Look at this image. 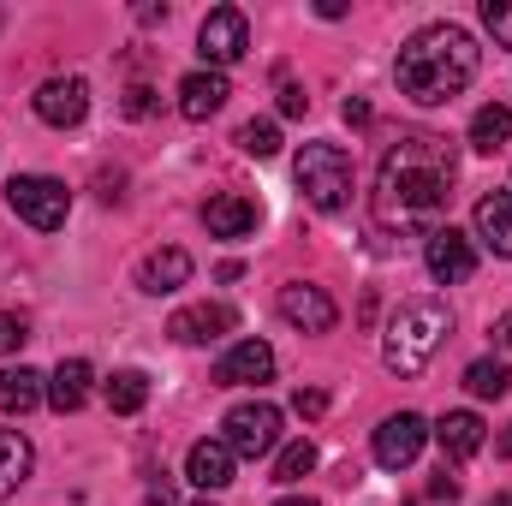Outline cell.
Segmentation results:
<instances>
[{"label":"cell","mask_w":512,"mask_h":506,"mask_svg":"<svg viewBox=\"0 0 512 506\" xmlns=\"http://www.w3.org/2000/svg\"><path fill=\"white\" fill-rule=\"evenodd\" d=\"M447 334H453V310H447V298H405V304L393 310L387 334H382V364L399 381L423 376Z\"/></svg>","instance_id":"obj_3"},{"label":"cell","mask_w":512,"mask_h":506,"mask_svg":"<svg viewBox=\"0 0 512 506\" xmlns=\"http://www.w3.org/2000/svg\"><path fill=\"white\" fill-rule=\"evenodd\" d=\"M489 334H495V346H501V352H512V310H507V316H495V328H489Z\"/></svg>","instance_id":"obj_35"},{"label":"cell","mask_w":512,"mask_h":506,"mask_svg":"<svg viewBox=\"0 0 512 506\" xmlns=\"http://www.w3.org/2000/svg\"><path fill=\"white\" fill-rule=\"evenodd\" d=\"M239 149L256 155V161L280 155V126H274V120H251V126H239Z\"/></svg>","instance_id":"obj_27"},{"label":"cell","mask_w":512,"mask_h":506,"mask_svg":"<svg viewBox=\"0 0 512 506\" xmlns=\"http://www.w3.org/2000/svg\"><path fill=\"white\" fill-rule=\"evenodd\" d=\"M310 471H316V447H310V441L280 447V459H274V483H304Z\"/></svg>","instance_id":"obj_26"},{"label":"cell","mask_w":512,"mask_h":506,"mask_svg":"<svg viewBox=\"0 0 512 506\" xmlns=\"http://www.w3.org/2000/svg\"><path fill=\"white\" fill-rule=\"evenodd\" d=\"M245 48H251V24H245V12H239V6H215V12L203 18V30H197V54H203V66L221 72V66L245 60Z\"/></svg>","instance_id":"obj_7"},{"label":"cell","mask_w":512,"mask_h":506,"mask_svg":"<svg viewBox=\"0 0 512 506\" xmlns=\"http://www.w3.org/2000/svg\"><path fill=\"white\" fill-rule=\"evenodd\" d=\"M191 280V251H179V245H167V251H149L137 262V292H149V298H161V292H179Z\"/></svg>","instance_id":"obj_18"},{"label":"cell","mask_w":512,"mask_h":506,"mask_svg":"<svg viewBox=\"0 0 512 506\" xmlns=\"http://www.w3.org/2000/svg\"><path fill=\"white\" fill-rule=\"evenodd\" d=\"M149 108H155V102H149V90H143V84H137V90H126V114H131V120H143Z\"/></svg>","instance_id":"obj_33"},{"label":"cell","mask_w":512,"mask_h":506,"mask_svg":"<svg viewBox=\"0 0 512 506\" xmlns=\"http://www.w3.org/2000/svg\"><path fill=\"white\" fill-rule=\"evenodd\" d=\"M280 322H292L298 334H328V328L340 322V304H334L322 286L292 280V286H280Z\"/></svg>","instance_id":"obj_11"},{"label":"cell","mask_w":512,"mask_h":506,"mask_svg":"<svg viewBox=\"0 0 512 506\" xmlns=\"http://www.w3.org/2000/svg\"><path fill=\"white\" fill-rule=\"evenodd\" d=\"M102 399H108L114 417H137L149 405V376L143 370H114V376L102 381Z\"/></svg>","instance_id":"obj_24"},{"label":"cell","mask_w":512,"mask_h":506,"mask_svg":"<svg viewBox=\"0 0 512 506\" xmlns=\"http://www.w3.org/2000/svg\"><path fill=\"white\" fill-rule=\"evenodd\" d=\"M495 453H501V459H512V423L501 429V435H495Z\"/></svg>","instance_id":"obj_37"},{"label":"cell","mask_w":512,"mask_h":506,"mask_svg":"<svg viewBox=\"0 0 512 506\" xmlns=\"http://www.w3.org/2000/svg\"><path fill=\"white\" fill-rule=\"evenodd\" d=\"M30 108H36L42 126H54V131L84 126V114H90V84H84V78H48V84L30 96Z\"/></svg>","instance_id":"obj_9"},{"label":"cell","mask_w":512,"mask_h":506,"mask_svg":"<svg viewBox=\"0 0 512 506\" xmlns=\"http://www.w3.org/2000/svg\"><path fill=\"white\" fill-rule=\"evenodd\" d=\"M304 108H310V96H304L298 84H280V114H286V120H298Z\"/></svg>","instance_id":"obj_31"},{"label":"cell","mask_w":512,"mask_h":506,"mask_svg":"<svg viewBox=\"0 0 512 506\" xmlns=\"http://www.w3.org/2000/svg\"><path fill=\"white\" fill-rule=\"evenodd\" d=\"M489 506H512V495H495V501H489Z\"/></svg>","instance_id":"obj_39"},{"label":"cell","mask_w":512,"mask_h":506,"mask_svg":"<svg viewBox=\"0 0 512 506\" xmlns=\"http://www.w3.org/2000/svg\"><path fill=\"white\" fill-rule=\"evenodd\" d=\"M507 143H512V108L507 102H489V108L471 114V149H477V155H495V149H507Z\"/></svg>","instance_id":"obj_23"},{"label":"cell","mask_w":512,"mask_h":506,"mask_svg":"<svg viewBox=\"0 0 512 506\" xmlns=\"http://www.w3.org/2000/svg\"><path fill=\"white\" fill-rule=\"evenodd\" d=\"M292 179H298V191H304L322 215H334V209L352 203V155H346L340 143H304L298 161H292Z\"/></svg>","instance_id":"obj_4"},{"label":"cell","mask_w":512,"mask_h":506,"mask_svg":"<svg viewBox=\"0 0 512 506\" xmlns=\"http://www.w3.org/2000/svg\"><path fill=\"white\" fill-rule=\"evenodd\" d=\"M42 399H48V376H36L30 364L0 370V411H6V417H24V411H36Z\"/></svg>","instance_id":"obj_20"},{"label":"cell","mask_w":512,"mask_h":506,"mask_svg":"<svg viewBox=\"0 0 512 506\" xmlns=\"http://www.w3.org/2000/svg\"><path fill=\"white\" fill-rule=\"evenodd\" d=\"M435 441H441V453H447L453 465H465V459H477V453L489 447V423H483L477 411H447V417L435 423Z\"/></svg>","instance_id":"obj_17"},{"label":"cell","mask_w":512,"mask_h":506,"mask_svg":"<svg viewBox=\"0 0 512 506\" xmlns=\"http://www.w3.org/2000/svg\"><path fill=\"white\" fill-rule=\"evenodd\" d=\"M423 262H429V274H435L441 286H459V280L477 274V245H471V233H459V227H435V233L423 239Z\"/></svg>","instance_id":"obj_8"},{"label":"cell","mask_w":512,"mask_h":506,"mask_svg":"<svg viewBox=\"0 0 512 506\" xmlns=\"http://www.w3.org/2000/svg\"><path fill=\"white\" fill-rule=\"evenodd\" d=\"M423 441H429V423H423L417 411H393L382 429H376V465H382V471H405V465H417Z\"/></svg>","instance_id":"obj_10"},{"label":"cell","mask_w":512,"mask_h":506,"mask_svg":"<svg viewBox=\"0 0 512 506\" xmlns=\"http://www.w3.org/2000/svg\"><path fill=\"white\" fill-rule=\"evenodd\" d=\"M292 411H298V417H322V411H328V393H322V387H298V393H292Z\"/></svg>","instance_id":"obj_30"},{"label":"cell","mask_w":512,"mask_h":506,"mask_svg":"<svg viewBox=\"0 0 512 506\" xmlns=\"http://www.w3.org/2000/svg\"><path fill=\"white\" fill-rule=\"evenodd\" d=\"M221 429H227L221 441L233 447V459H268V453L280 447V405H268V399H245V405L227 411Z\"/></svg>","instance_id":"obj_6"},{"label":"cell","mask_w":512,"mask_h":506,"mask_svg":"<svg viewBox=\"0 0 512 506\" xmlns=\"http://www.w3.org/2000/svg\"><path fill=\"white\" fill-rule=\"evenodd\" d=\"M30 465H36V453H30V441H24V429H0V501L24 489Z\"/></svg>","instance_id":"obj_22"},{"label":"cell","mask_w":512,"mask_h":506,"mask_svg":"<svg viewBox=\"0 0 512 506\" xmlns=\"http://www.w3.org/2000/svg\"><path fill=\"white\" fill-rule=\"evenodd\" d=\"M24 340H30V322H24V316H18V310H6V316H0V352H6V358H12V352H18V346H24Z\"/></svg>","instance_id":"obj_29"},{"label":"cell","mask_w":512,"mask_h":506,"mask_svg":"<svg viewBox=\"0 0 512 506\" xmlns=\"http://www.w3.org/2000/svg\"><path fill=\"white\" fill-rule=\"evenodd\" d=\"M465 387H471L477 399H507L512 393V364L507 358H477V364L465 370Z\"/></svg>","instance_id":"obj_25"},{"label":"cell","mask_w":512,"mask_h":506,"mask_svg":"<svg viewBox=\"0 0 512 506\" xmlns=\"http://www.w3.org/2000/svg\"><path fill=\"white\" fill-rule=\"evenodd\" d=\"M274 506H322V501H304V495H286V501H274Z\"/></svg>","instance_id":"obj_38"},{"label":"cell","mask_w":512,"mask_h":506,"mask_svg":"<svg viewBox=\"0 0 512 506\" xmlns=\"http://www.w3.org/2000/svg\"><path fill=\"white\" fill-rule=\"evenodd\" d=\"M90 381H96V376H90V364H84V358H66V364L48 376V405H54L60 417H66V411H78V405L90 399Z\"/></svg>","instance_id":"obj_21"},{"label":"cell","mask_w":512,"mask_h":506,"mask_svg":"<svg viewBox=\"0 0 512 506\" xmlns=\"http://www.w3.org/2000/svg\"><path fill=\"white\" fill-rule=\"evenodd\" d=\"M477 239L489 245V251L512 262V191H489V197H477Z\"/></svg>","instance_id":"obj_19"},{"label":"cell","mask_w":512,"mask_h":506,"mask_svg":"<svg viewBox=\"0 0 512 506\" xmlns=\"http://www.w3.org/2000/svg\"><path fill=\"white\" fill-rule=\"evenodd\" d=\"M227 96H233V84H227V72H185L179 78V114L191 120V126H203V120H215L221 108H227Z\"/></svg>","instance_id":"obj_13"},{"label":"cell","mask_w":512,"mask_h":506,"mask_svg":"<svg viewBox=\"0 0 512 506\" xmlns=\"http://www.w3.org/2000/svg\"><path fill=\"white\" fill-rule=\"evenodd\" d=\"M6 203H12V215L30 221L36 233H54V227H66V215H72V191H66L60 179H48V173H12Z\"/></svg>","instance_id":"obj_5"},{"label":"cell","mask_w":512,"mask_h":506,"mask_svg":"<svg viewBox=\"0 0 512 506\" xmlns=\"http://www.w3.org/2000/svg\"><path fill=\"white\" fill-rule=\"evenodd\" d=\"M483 30L495 36V48H512V0H483Z\"/></svg>","instance_id":"obj_28"},{"label":"cell","mask_w":512,"mask_h":506,"mask_svg":"<svg viewBox=\"0 0 512 506\" xmlns=\"http://www.w3.org/2000/svg\"><path fill=\"white\" fill-rule=\"evenodd\" d=\"M233 447L221 441V435H203V441H191V453H185V477L203 489V495H221L227 483H233Z\"/></svg>","instance_id":"obj_15"},{"label":"cell","mask_w":512,"mask_h":506,"mask_svg":"<svg viewBox=\"0 0 512 506\" xmlns=\"http://www.w3.org/2000/svg\"><path fill=\"white\" fill-rule=\"evenodd\" d=\"M191 506H215V501H191Z\"/></svg>","instance_id":"obj_40"},{"label":"cell","mask_w":512,"mask_h":506,"mask_svg":"<svg viewBox=\"0 0 512 506\" xmlns=\"http://www.w3.org/2000/svg\"><path fill=\"white\" fill-rule=\"evenodd\" d=\"M239 328V316L227 310V304H185V310H173V322H167V334L179 340V346H209V340H221V334H233Z\"/></svg>","instance_id":"obj_14"},{"label":"cell","mask_w":512,"mask_h":506,"mask_svg":"<svg viewBox=\"0 0 512 506\" xmlns=\"http://www.w3.org/2000/svg\"><path fill=\"white\" fill-rule=\"evenodd\" d=\"M340 120H346V126H370V120H376V108H370L364 96H352V102L340 108Z\"/></svg>","instance_id":"obj_32"},{"label":"cell","mask_w":512,"mask_h":506,"mask_svg":"<svg viewBox=\"0 0 512 506\" xmlns=\"http://www.w3.org/2000/svg\"><path fill=\"white\" fill-rule=\"evenodd\" d=\"M203 227L215 239H251L256 227H262V209H256L251 197H239V191H221V197L203 203Z\"/></svg>","instance_id":"obj_16"},{"label":"cell","mask_w":512,"mask_h":506,"mask_svg":"<svg viewBox=\"0 0 512 506\" xmlns=\"http://www.w3.org/2000/svg\"><path fill=\"white\" fill-rule=\"evenodd\" d=\"M268 376H274V346L268 340H239L215 364V387H262Z\"/></svg>","instance_id":"obj_12"},{"label":"cell","mask_w":512,"mask_h":506,"mask_svg":"<svg viewBox=\"0 0 512 506\" xmlns=\"http://www.w3.org/2000/svg\"><path fill=\"white\" fill-rule=\"evenodd\" d=\"M459 185V149L441 131H399L376 167L370 221L382 233H435Z\"/></svg>","instance_id":"obj_1"},{"label":"cell","mask_w":512,"mask_h":506,"mask_svg":"<svg viewBox=\"0 0 512 506\" xmlns=\"http://www.w3.org/2000/svg\"><path fill=\"white\" fill-rule=\"evenodd\" d=\"M179 501V495H173V483H167V477H161V483H149V506H173Z\"/></svg>","instance_id":"obj_36"},{"label":"cell","mask_w":512,"mask_h":506,"mask_svg":"<svg viewBox=\"0 0 512 506\" xmlns=\"http://www.w3.org/2000/svg\"><path fill=\"white\" fill-rule=\"evenodd\" d=\"M477 66H483V48L465 24H423L417 36H405L393 78H399V96H411L417 108H447L453 96L471 90Z\"/></svg>","instance_id":"obj_2"},{"label":"cell","mask_w":512,"mask_h":506,"mask_svg":"<svg viewBox=\"0 0 512 506\" xmlns=\"http://www.w3.org/2000/svg\"><path fill=\"white\" fill-rule=\"evenodd\" d=\"M429 501H459V483H453V477H447V471H441V477H435V483H429Z\"/></svg>","instance_id":"obj_34"}]
</instances>
